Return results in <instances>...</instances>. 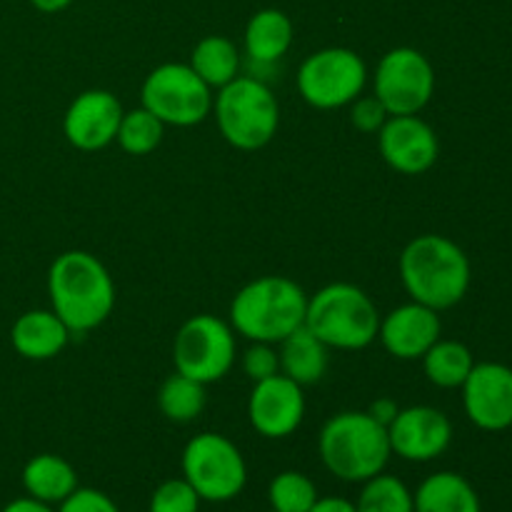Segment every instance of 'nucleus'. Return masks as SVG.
Masks as SVG:
<instances>
[{
    "instance_id": "nucleus-1",
    "label": "nucleus",
    "mask_w": 512,
    "mask_h": 512,
    "mask_svg": "<svg viewBox=\"0 0 512 512\" xmlns=\"http://www.w3.org/2000/svg\"><path fill=\"white\" fill-rule=\"evenodd\" d=\"M50 310L73 335L100 328L115 308V280L93 253L68 250L48 270Z\"/></svg>"
},
{
    "instance_id": "nucleus-2",
    "label": "nucleus",
    "mask_w": 512,
    "mask_h": 512,
    "mask_svg": "<svg viewBox=\"0 0 512 512\" xmlns=\"http://www.w3.org/2000/svg\"><path fill=\"white\" fill-rule=\"evenodd\" d=\"M400 280L410 300L443 310L463 303L473 280L465 250L445 235L425 233L410 240L400 253Z\"/></svg>"
},
{
    "instance_id": "nucleus-3",
    "label": "nucleus",
    "mask_w": 512,
    "mask_h": 512,
    "mask_svg": "<svg viewBox=\"0 0 512 512\" xmlns=\"http://www.w3.org/2000/svg\"><path fill=\"white\" fill-rule=\"evenodd\" d=\"M318 453L330 475L343 483H365L385 473L393 450L388 428L368 410H345L325 420L318 435Z\"/></svg>"
},
{
    "instance_id": "nucleus-4",
    "label": "nucleus",
    "mask_w": 512,
    "mask_h": 512,
    "mask_svg": "<svg viewBox=\"0 0 512 512\" xmlns=\"http://www.w3.org/2000/svg\"><path fill=\"white\" fill-rule=\"evenodd\" d=\"M308 295L285 275H263L238 290L230 303V328L250 343L278 345L305 325Z\"/></svg>"
},
{
    "instance_id": "nucleus-5",
    "label": "nucleus",
    "mask_w": 512,
    "mask_h": 512,
    "mask_svg": "<svg viewBox=\"0 0 512 512\" xmlns=\"http://www.w3.org/2000/svg\"><path fill=\"white\" fill-rule=\"evenodd\" d=\"M305 328L335 350H363L380 328L378 305L353 283H330L308 298Z\"/></svg>"
},
{
    "instance_id": "nucleus-6",
    "label": "nucleus",
    "mask_w": 512,
    "mask_h": 512,
    "mask_svg": "<svg viewBox=\"0 0 512 512\" xmlns=\"http://www.w3.org/2000/svg\"><path fill=\"white\" fill-rule=\"evenodd\" d=\"M215 123L225 143L238 150H260L275 138L280 105L268 83L253 75H238L213 98Z\"/></svg>"
},
{
    "instance_id": "nucleus-7",
    "label": "nucleus",
    "mask_w": 512,
    "mask_h": 512,
    "mask_svg": "<svg viewBox=\"0 0 512 512\" xmlns=\"http://www.w3.org/2000/svg\"><path fill=\"white\" fill-rule=\"evenodd\" d=\"M213 88L188 63H163L150 70L140 103L163 125L193 128L213 113Z\"/></svg>"
},
{
    "instance_id": "nucleus-8",
    "label": "nucleus",
    "mask_w": 512,
    "mask_h": 512,
    "mask_svg": "<svg viewBox=\"0 0 512 512\" xmlns=\"http://www.w3.org/2000/svg\"><path fill=\"white\" fill-rule=\"evenodd\" d=\"M183 478L205 503H228L245 490L248 465L230 438L220 433H200L183 450Z\"/></svg>"
},
{
    "instance_id": "nucleus-9",
    "label": "nucleus",
    "mask_w": 512,
    "mask_h": 512,
    "mask_svg": "<svg viewBox=\"0 0 512 512\" xmlns=\"http://www.w3.org/2000/svg\"><path fill=\"white\" fill-rule=\"evenodd\" d=\"M295 83L310 108L338 110L363 95L368 65L350 48H323L300 63Z\"/></svg>"
},
{
    "instance_id": "nucleus-10",
    "label": "nucleus",
    "mask_w": 512,
    "mask_h": 512,
    "mask_svg": "<svg viewBox=\"0 0 512 512\" xmlns=\"http://www.w3.org/2000/svg\"><path fill=\"white\" fill-rule=\"evenodd\" d=\"M235 355H238L235 330L215 315H193L180 325L175 335V370L203 385L223 380L235 365Z\"/></svg>"
},
{
    "instance_id": "nucleus-11",
    "label": "nucleus",
    "mask_w": 512,
    "mask_h": 512,
    "mask_svg": "<svg viewBox=\"0 0 512 512\" xmlns=\"http://www.w3.org/2000/svg\"><path fill=\"white\" fill-rule=\"evenodd\" d=\"M373 95L390 115H418L435 95V68L410 45L388 50L375 68Z\"/></svg>"
},
{
    "instance_id": "nucleus-12",
    "label": "nucleus",
    "mask_w": 512,
    "mask_h": 512,
    "mask_svg": "<svg viewBox=\"0 0 512 512\" xmlns=\"http://www.w3.org/2000/svg\"><path fill=\"white\" fill-rule=\"evenodd\" d=\"M463 390V408L470 423L485 433L512 428V368L505 363H475Z\"/></svg>"
},
{
    "instance_id": "nucleus-13",
    "label": "nucleus",
    "mask_w": 512,
    "mask_h": 512,
    "mask_svg": "<svg viewBox=\"0 0 512 512\" xmlns=\"http://www.w3.org/2000/svg\"><path fill=\"white\" fill-rule=\"evenodd\" d=\"M390 450L408 463L438 460L453 443V423L443 410L433 405H413L398 410L388 425Z\"/></svg>"
},
{
    "instance_id": "nucleus-14",
    "label": "nucleus",
    "mask_w": 512,
    "mask_h": 512,
    "mask_svg": "<svg viewBox=\"0 0 512 512\" xmlns=\"http://www.w3.org/2000/svg\"><path fill=\"white\" fill-rule=\"evenodd\" d=\"M248 420L258 435L268 440L290 438L305 420L303 385L283 373L253 383L248 400Z\"/></svg>"
},
{
    "instance_id": "nucleus-15",
    "label": "nucleus",
    "mask_w": 512,
    "mask_h": 512,
    "mask_svg": "<svg viewBox=\"0 0 512 512\" xmlns=\"http://www.w3.org/2000/svg\"><path fill=\"white\" fill-rule=\"evenodd\" d=\"M378 148L395 173L423 175L438 160L440 140L420 115H390L378 130Z\"/></svg>"
},
{
    "instance_id": "nucleus-16",
    "label": "nucleus",
    "mask_w": 512,
    "mask_h": 512,
    "mask_svg": "<svg viewBox=\"0 0 512 512\" xmlns=\"http://www.w3.org/2000/svg\"><path fill=\"white\" fill-rule=\"evenodd\" d=\"M123 113V105L110 90H85L65 110V140L83 153L108 148L110 143H115Z\"/></svg>"
},
{
    "instance_id": "nucleus-17",
    "label": "nucleus",
    "mask_w": 512,
    "mask_h": 512,
    "mask_svg": "<svg viewBox=\"0 0 512 512\" xmlns=\"http://www.w3.org/2000/svg\"><path fill=\"white\" fill-rule=\"evenodd\" d=\"M440 333H443V323H440L438 310L410 300L380 318L378 340L393 358L420 360L438 343Z\"/></svg>"
},
{
    "instance_id": "nucleus-18",
    "label": "nucleus",
    "mask_w": 512,
    "mask_h": 512,
    "mask_svg": "<svg viewBox=\"0 0 512 512\" xmlns=\"http://www.w3.org/2000/svg\"><path fill=\"white\" fill-rule=\"evenodd\" d=\"M70 335L53 310H28L10 328V343L25 360H53L63 353Z\"/></svg>"
},
{
    "instance_id": "nucleus-19",
    "label": "nucleus",
    "mask_w": 512,
    "mask_h": 512,
    "mask_svg": "<svg viewBox=\"0 0 512 512\" xmlns=\"http://www.w3.org/2000/svg\"><path fill=\"white\" fill-rule=\"evenodd\" d=\"M295 38V25L290 15L278 8H263L250 15L245 25L243 48L248 63L278 65L288 55Z\"/></svg>"
},
{
    "instance_id": "nucleus-20",
    "label": "nucleus",
    "mask_w": 512,
    "mask_h": 512,
    "mask_svg": "<svg viewBox=\"0 0 512 512\" xmlns=\"http://www.w3.org/2000/svg\"><path fill=\"white\" fill-rule=\"evenodd\" d=\"M413 503L415 512H483L473 483L450 470L428 475L413 493Z\"/></svg>"
},
{
    "instance_id": "nucleus-21",
    "label": "nucleus",
    "mask_w": 512,
    "mask_h": 512,
    "mask_svg": "<svg viewBox=\"0 0 512 512\" xmlns=\"http://www.w3.org/2000/svg\"><path fill=\"white\" fill-rule=\"evenodd\" d=\"M278 360H280V373L285 378L295 380L298 385H315L323 380L325 370H328V345L320 338H315L308 328H298L290 333L288 338L280 340Z\"/></svg>"
},
{
    "instance_id": "nucleus-22",
    "label": "nucleus",
    "mask_w": 512,
    "mask_h": 512,
    "mask_svg": "<svg viewBox=\"0 0 512 512\" xmlns=\"http://www.w3.org/2000/svg\"><path fill=\"white\" fill-rule=\"evenodd\" d=\"M23 488L30 498L40 500V503L60 505L78 488V473L60 455L40 453L25 463Z\"/></svg>"
},
{
    "instance_id": "nucleus-23",
    "label": "nucleus",
    "mask_w": 512,
    "mask_h": 512,
    "mask_svg": "<svg viewBox=\"0 0 512 512\" xmlns=\"http://www.w3.org/2000/svg\"><path fill=\"white\" fill-rule=\"evenodd\" d=\"M188 65L210 88L220 90L240 75L243 55H240L238 45L230 38H225V35H208V38L195 43Z\"/></svg>"
},
{
    "instance_id": "nucleus-24",
    "label": "nucleus",
    "mask_w": 512,
    "mask_h": 512,
    "mask_svg": "<svg viewBox=\"0 0 512 512\" xmlns=\"http://www.w3.org/2000/svg\"><path fill=\"white\" fill-rule=\"evenodd\" d=\"M423 373L433 385L445 390L460 388L473 370L475 358L470 348L460 340L440 338L428 353L423 355Z\"/></svg>"
},
{
    "instance_id": "nucleus-25",
    "label": "nucleus",
    "mask_w": 512,
    "mask_h": 512,
    "mask_svg": "<svg viewBox=\"0 0 512 512\" xmlns=\"http://www.w3.org/2000/svg\"><path fill=\"white\" fill-rule=\"evenodd\" d=\"M158 408L170 423H193L205 410V385L175 370L160 385Z\"/></svg>"
},
{
    "instance_id": "nucleus-26",
    "label": "nucleus",
    "mask_w": 512,
    "mask_h": 512,
    "mask_svg": "<svg viewBox=\"0 0 512 512\" xmlns=\"http://www.w3.org/2000/svg\"><path fill=\"white\" fill-rule=\"evenodd\" d=\"M358 512H415L413 490L400 478L380 473L365 480L355 503Z\"/></svg>"
},
{
    "instance_id": "nucleus-27",
    "label": "nucleus",
    "mask_w": 512,
    "mask_h": 512,
    "mask_svg": "<svg viewBox=\"0 0 512 512\" xmlns=\"http://www.w3.org/2000/svg\"><path fill=\"white\" fill-rule=\"evenodd\" d=\"M165 125L148 108L125 110L115 140L128 155H148L163 143Z\"/></svg>"
},
{
    "instance_id": "nucleus-28",
    "label": "nucleus",
    "mask_w": 512,
    "mask_h": 512,
    "mask_svg": "<svg viewBox=\"0 0 512 512\" xmlns=\"http://www.w3.org/2000/svg\"><path fill=\"white\" fill-rule=\"evenodd\" d=\"M318 498L313 480L298 470H285L268 485V503L273 512H308Z\"/></svg>"
},
{
    "instance_id": "nucleus-29",
    "label": "nucleus",
    "mask_w": 512,
    "mask_h": 512,
    "mask_svg": "<svg viewBox=\"0 0 512 512\" xmlns=\"http://www.w3.org/2000/svg\"><path fill=\"white\" fill-rule=\"evenodd\" d=\"M200 503L203 500L188 480L173 478L155 488V493L150 495L148 512H198Z\"/></svg>"
},
{
    "instance_id": "nucleus-30",
    "label": "nucleus",
    "mask_w": 512,
    "mask_h": 512,
    "mask_svg": "<svg viewBox=\"0 0 512 512\" xmlns=\"http://www.w3.org/2000/svg\"><path fill=\"white\" fill-rule=\"evenodd\" d=\"M243 373L248 375L253 383L268 380L280 373V360L278 350L270 343H253L243 353Z\"/></svg>"
},
{
    "instance_id": "nucleus-31",
    "label": "nucleus",
    "mask_w": 512,
    "mask_h": 512,
    "mask_svg": "<svg viewBox=\"0 0 512 512\" xmlns=\"http://www.w3.org/2000/svg\"><path fill=\"white\" fill-rule=\"evenodd\" d=\"M388 118L390 113L375 95H360V98H355L353 103H350V123H353L355 130H360V133H378Z\"/></svg>"
},
{
    "instance_id": "nucleus-32",
    "label": "nucleus",
    "mask_w": 512,
    "mask_h": 512,
    "mask_svg": "<svg viewBox=\"0 0 512 512\" xmlns=\"http://www.w3.org/2000/svg\"><path fill=\"white\" fill-rule=\"evenodd\" d=\"M55 512H120L115 500L95 488H75Z\"/></svg>"
},
{
    "instance_id": "nucleus-33",
    "label": "nucleus",
    "mask_w": 512,
    "mask_h": 512,
    "mask_svg": "<svg viewBox=\"0 0 512 512\" xmlns=\"http://www.w3.org/2000/svg\"><path fill=\"white\" fill-rule=\"evenodd\" d=\"M398 410H400V408H398V403H395V400H390V398H378L373 405H370L368 413L373 415V418L378 420L380 425H385V428H388V425L395 420V415H398Z\"/></svg>"
},
{
    "instance_id": "nucleus-34",
    "label": "nucleus",
    "mask_w": 512,
    "mask_h": 512,
    "mask_svg": "<svg viewBox=\"0 0 512 512\" xmlns=\"http://www.w3.org/2000/svg\"><path fill=\"white\" fill-rule=\"evenodd\" d=\"M0 512H55V508H53V505L40 503V500L30 498V495H25V498L10 500V503L5 505V508Z\"/></svg>"
},
{
    "instance_id": "nucleus-35",
    "label": "nucleus",
    "mask_w": 512,
    "mask_h": 512,
    "mask_svg": "<svg viewBox=\"0 0 512 512\" xmlns=\"http://www.w3.org/2000/svg\"><path fill=\"white\" fill-rule=\"evenodd\" d=\"M308 512H358L348 498H318Z\"/></svg>"
},
{
    "instance_id": "nucleus-36",
    "label": "nucleus",
    "mask_w": 512,
    "mask_h": 512,
    "mask_svg": "<svg viewBox=\"0 0 512 512\" xmlns=\"http://www.w3.org/2000/svg\"><path fill=\"white\" fill-rule=\"evenodd\" d=\"M70 3H73V0H30V5H33L35 10H40V13H48V15L70 8Z\"/></svg>"
}]
</instances>
